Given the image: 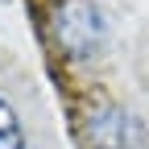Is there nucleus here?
Here are the masks:
<instances>
[{"instance_id":"1","label":"nucleus","mask_w":149,"mask_h":149,"mask_svg":"<svg viewBox=\"0 0 149 149\" xmlns=\"http://www.w3.org/2000/svg\"><path fill=\"white\" fill-rule=\"evenodd\" d=\"M54 33L70 58H91L108 37V21L91 0H62L54 13Z\"/></svg>"},{"instance_id":"2","label":"nucleus","mask_w":149,"mask_h":149,"mask_svg":"<svg viewBox=\"0 0 149 149\" xmlns=\"http://www.w3.org/2000/svg\"><path fill=\"white\" fill-rule=\"evenodd\" d=\"M87 133H91V145H95V149H137L141 137H145V128L137 124V116L128 108L104 104V108H95Z\"/></svg>"},{"instance_id":"3","label":"nucleus","mask_w":149,"mask_h":149,"mask_svg":"<svg viewBox=\"0 0 149 149\" xmlns=\"http://www.w3.org/2000/svg\"><path fill=\"white\" fill-rule=\"evenodd\" d=\"M0 149H25V133H21V116L13 112V104L0 95Z\"/></svg>"}]
</instances>
